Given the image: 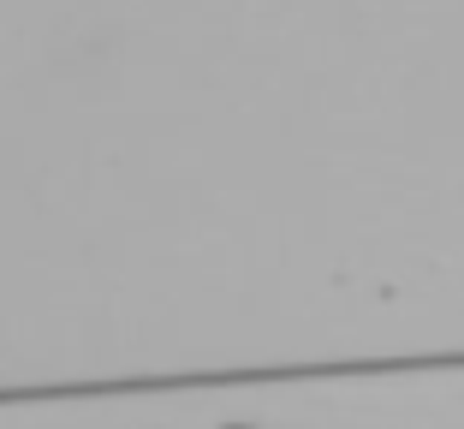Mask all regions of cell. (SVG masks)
I'll use <instances>...</instances> for the list:
<instances>
[{
    "label": "cell",
    "mask_w": 464,
    "mask_h": 429,
    "mask_svg": "<svg viewBox=\"0 0 464 429\" xmlns=\"http://www.w3.org/2000/svg\"><path fill=\"white\" fill-rule=\"evenodd\" d=\"M227 429H245V424H227Z\"/></svg>",
    "instance_id": "1"
}]
</instances>
